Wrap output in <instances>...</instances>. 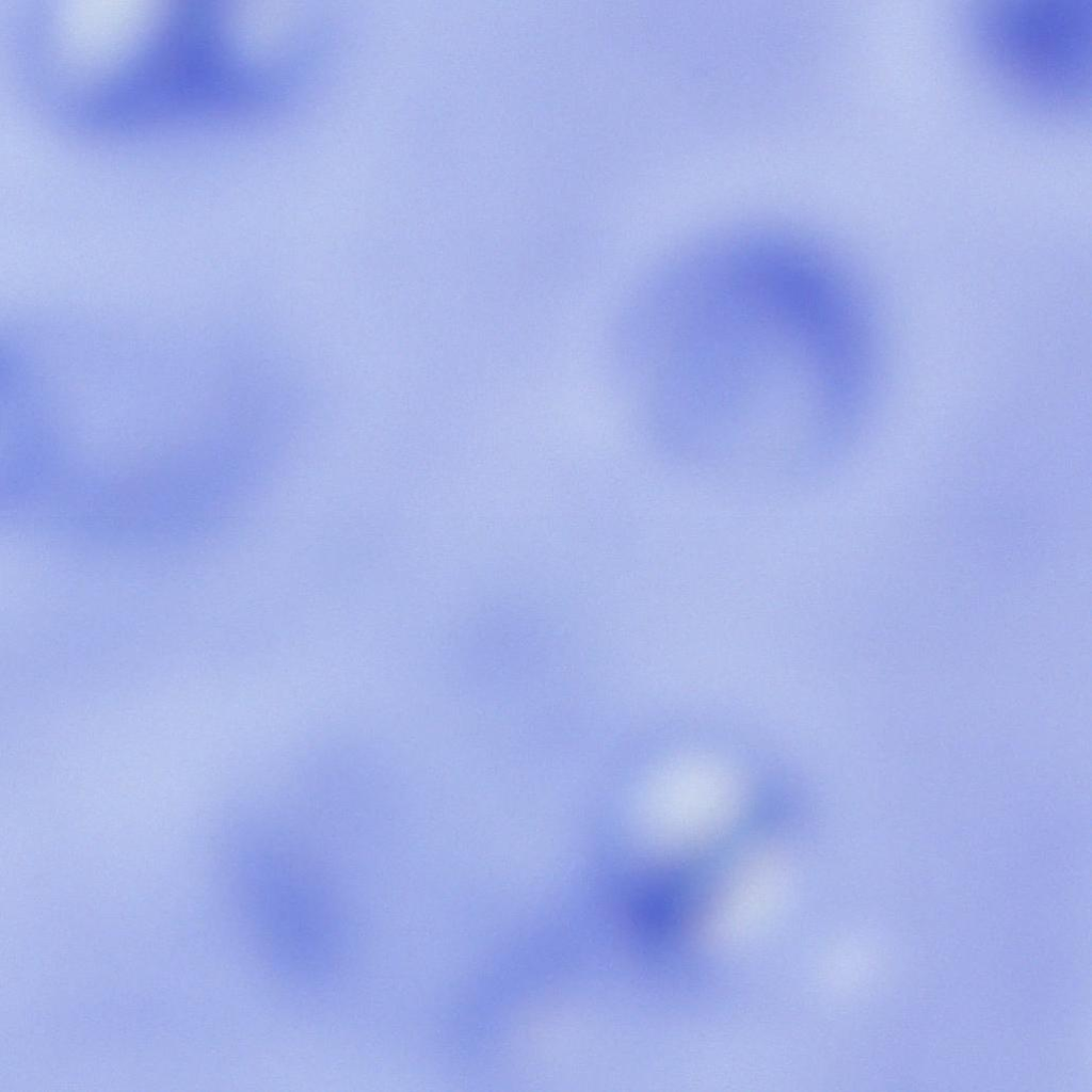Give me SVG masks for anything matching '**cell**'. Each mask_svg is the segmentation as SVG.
<instances>
[{
  "instance_id": "6da1fadb",
  "label": "cell",
  "mask_w": 1092,
  "mask_h": 1092,
  "mask_svg": "<svg viewBox=\"0 0 1092 1092\" xmlns=\"http://www.w3.org/2000/svg\"><path fill=\"white\" fill-rule=\"evenodd\" d=\"M1092 10L1087 0H991L968 18L973 59L1017 107L1074 119L1091 93Z\"/></svg>"
},
{
  "instance_id": "7a4b0ae2",
  "label": "cell",
  "mask_w": 1092,
  "mask_h": 1092,
  "mask_svg": "<svg viewBox=\"0 0 1092 1092\" xmlns=\"http://www.w3.org/2000/svg\"><path fill=\"white\" fill-rule=\"evenodd\" d=\"M246 904L268 962L296 981H320L346 956L349 927L341 904L315 873L279 855L250 868Z\"/></svg>"
},
{
  "instance_id": "3957f363",
  "label": "cell",
  "mask_w": 1092,
  "mask_h": 1092,
  "mask_svg": "<svg viewBox=\"0 0 1092 1092\" xmlns=\"http://www.w3.org/2000/svg\"><path fill=\"white\" fill-rule=\"evenodd\" d=\"M628 914L632 929L651 943L673 937L682 929L691 906L690 892L668 877H653L628 895Z\"/></svg>"
}]
</instances>
